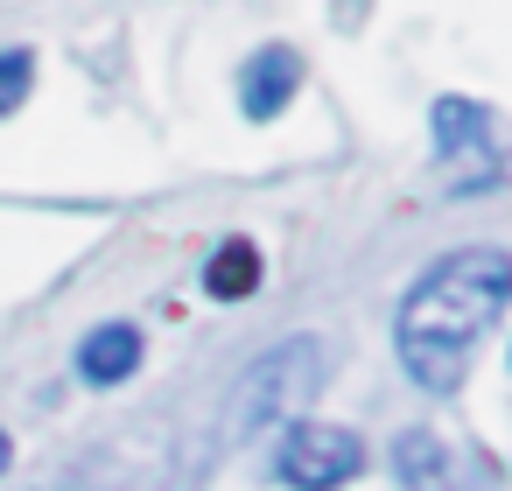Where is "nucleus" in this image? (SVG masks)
<instances>
[{
	"mask_svg": "<svg viewBox=\"0 0 512 491\" xmlns=\"http://www.w3.org/2000/svg\"><path fill=\"white\" fill-rule=\"evenodd\" d=\"M512 302V253L505 246H463L442 253L400 302L393 344L414 386L428 393H456L463 386V351L498 323V309Z\"/></svg>",
	"mask_w": 512,
	"mask_h": 491,
	"instance_id": "nucleus-1",
	"label": "nucleus"
},
{
	"mask_svg": "<svg viewBox=\"0 0 512 491\" xmlns=\"http://www.w3.org/2000/svg\"><path fill=\"white\" fill-rule=\"evenodd\" d=\"M330 379V344L323 337H281L274 351H260L239 386H232V414H225V442H253L274 421L309 414V400Z\"/></svg>",
	"mask_w": 512,
	"mask_h": 491,
	"instance_id": "nucleus-2",
	"label": "nucleus"
},
{
	"mask_svg": "<svg viewBox=\"0 0 512 491\" xmlns=\"http://www.w3.org/2000/svg\"><path fill=\"white\" fill-rule=\"evenodd\" d=\"M365 470V442L337 421H288L281 435V456H274V477L295 484V491H337Z\"/></svg>",
	"mask_w": 512,
	"mask_h": 491,
	"instance_id": "nucleus-3",
	"label": "nucleus"
},
{
	"mask_svg": "<svg viewBox=\"0 0 512 491\" xmlns=\"http://www.w3.org/2000/svg\"><path fill=\"white\" fill-rule=\"evenodd\" d=\"M435 155L456 169L463 162V190L477 197L491 176H498V120H491V106H477V99H442L435 106Z\"/></svg>",
	"mask_w": 512,
	"mask_h": 491,
	"instance_id": "nucleus-4",
	"label": "nucleus"
},
{
	"mask_svg": "<svg viewBox=\"0 0 512 491\" xmlns=\"http://www.w3.org/2000/svg\"><path fill=\"white\" fill-rule=\"evenodd\" d=\"M295 85H302V57H295V50H281V43L253 50L246 71H239V106H246V120H274V113L295 99Z\"/></svg>",
	"mask_w": 512,
	"mask_h": 491,
	"instance_id": "nucleus-5",
	"label": "nucleus"
},
{
	"mask_svg": "<svg viewBox=\"0 0 512 491\" xmlns=\"http://www.w3.org/2000/svg\"><path fill=\"white\" fill-rule=\"evenodd\" d=\"M134 365H141V330H134V323H99V330L78 344V372H85L92 386H120Z\"/></svg>",
	"mask_w": 512,
	"mask_h": 491,
	"instance_id": "nucleus-6",
	"label": "nucleus"
},
{
	"mask_svg": "<svg viewBox=\"0 0 512 491\" xmlns=\"http://www.w3.org/2000/svg\"><path fill=\"white\" fill-rule=\"evenodd\" d=\"M204 288H211L218 302H239V295H253V288H260V253H253L246 239L218 246V253H211V267H204Z\"/></svg>",
	"mask_w": 512,
	"mask_h": 491,
	"instance_id": "nucleus-7",
	"label": "nucleus"
},
{
	"mask_svg": "<svg viewBox=\"0 0 512 491\" xmlns=\"http://www.w3.org/2000/svg\"><path fill=\"white\" fill-rule=\"evenodd\" d=\"M393 463H400V477H414V484H435V477H442V449H435L421 428L393 442Z\"/></svg>",
	"mask_w": 512,
	"mask_h": 491,
	"instance_id": "nucleus-8",
	"label": "nucleus"
},
{
	"mask_svg": "<svg viewBox=\"0 0 512 491\" xmlns=\"http://www.w3.org/2000/svg\"><path fill=\"white\" fill-rule=\"evenodd\" d=\"M29 78H36V57L29 50H0V113H15L29 99Z\"/></svg>",
	"mask_w": 512,
	"mask_h": 491,
	"instance_id": "nucleus-9",
	"label": "nucleus"
},
{
	"mask_svg": "<svg viewBox=\"0 0 512 491\" xmlns=\"http://www.w3.org/2000/svg\"><path fill=\"white\" fill-rule=\"evenodd\" d=\"M8 456H15V442H8V428H0V470H8Z\"/></svg>",
	"mask_w": 512,
	"mask_h": 491,
	"instance_id": "nucleus-10",
	"label": "nucleus"
}]
</instances>
